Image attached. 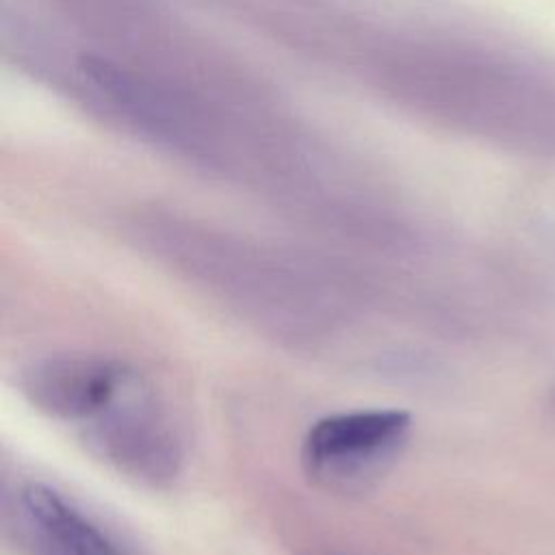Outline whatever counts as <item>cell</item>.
I'll return each instance as SVG.
<instances>
[{"mask_svg":"<svg viewBox=\"0 0 555 555\" xmlns=\"http://www.w3.org/2000/svg\"><path fill=\"white\" fill-rule=\"evenodd\" d=\"M20 503L35 555H124L89 516L54 488L30 483L22 490Z\"/></svg>","mask_w":555,"mask_h":555,"instance_id":"cell-4","label":"cell"},{"mask_svg":"<svg viewBox=\"0 0 555 555\" xmlns=\"http://www.w3.org/2000/svg\"><path fill=\"white\" fill-rule=\"evenodd\" d=\"M412 418L403 410H353L319 418L304 436L306 475L332 492H362L399 457Z\"/></svg>","mask_w":555,"mask_h":555,"instance_id":"cell-1","label":"cell"},{"mask_svg":"<svg viewBox=\"0 0 555 555\" xmlns=\"http://www.w3.org/2000/svg\"><path fill=\"white\" fill-rule=\"evenodd\" d=\"M130 377L132 373L111 358L63 353L28 362L20 373V388L46 416L89 423L117 399Z\"/></svg>","mask_w":555,"mask_h":555,"instance_id":"cell-3","label":"cell"},{"mask_svg":"<svg viewBox=\"0 0 555 555\" xmlns=\"http://www.w3.org/2000/svg\"><path fill=\"white\" fill-rule=\"evenodd\" d=\"M85 442L119 475L152 488L171 483L182 466L173 423L134 377L108 408L85 423Z\"/></svg>","mask_w":555,"mask_h":555,"instance_id":"cell-2","label":"cell"}]
</instances>
